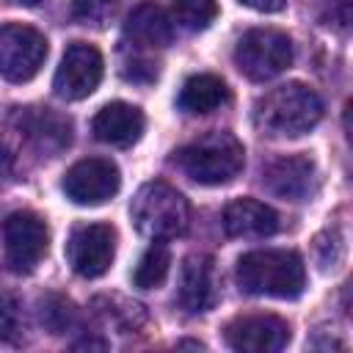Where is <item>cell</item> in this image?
Wrapping results in <instances>:
<instances>
[{
  "label": "cell",
  "mask_w": 353,
  "mask_h": 353,
  "mask_svg": "<svg viewBox=\"0 0 353 353\" xmlns=\"http://www.w3.org/2000/svg\"><path fill=\"white\" fill-rule=\"evenodd\" d=\"M323 119V99L303 83H284L254 105V127L268 138H301Z\"/></svg>",
  "instance_id": "obj_1"
},
{
  "label": "cell",
  "mask_w": 353,
  "mask_h": 353,
  "mask_svg": "<svg viewBox=\"0 0 353 353\" xmlns=\"http://www.w3.org/2000/svg\"><path fill=\"white\" fill-rule=\"evenodd\" d=\"M234 279L248 295H268L292 301L306 287V265L301 254L287 248L248 251L237 259Z\"/></svg>",
  "instance_id": "obj_2"
},
{
  "label": "cell",
  "mask_w": 353,
  "mask_h": 353,
  "mask_svg": "<svg viewBox=\"0 0 353 353\" xmlns=\"http://www.w3.org/2000/svg\"><path fill=\"white\" fill-rule=\"evenodd\" d=\"M182 174L199 185H226L245 165V149L232 132H207L174 152Z\"/></svg>",
  "instance_id": "obj_3"
},
{
  "label": "cell",
  "mask_w": 353,
  "mask_h": 353,
  "mask_svg": "<svg viewBox=\"0 0 353 353\" xmlns=\"http://www.w3.org/2000/svg\"><path fill=\"white\" fill-rule=\"evenodd\" d=\"M130 218L143 237L160 243V240H174L188 232L190 207H188V199L176 188L154 179L138 188L130 204Z\"/></svg>",
  "instance_id": "obj_4"
},
{
  "label": "cell",
  "mask_w": 353,
  "mask_h": 353,
  "mask_svg": "<svg viewBox=\"0 0 353 353\" xmlns=\"http://www.w3.org/2000/svg\"><path fill=\"white\" fill-rule=\"evenodd\" d=\"M292 63V41L276 28H251L234 47V66L254 83H265L287 72Z\"/></svg>",
  "instance_id": "obj_5"
},
{
  "label": "cell",
  "mask_w": 353,
  "mask_h": 353,
  "mask_svg": "<svg viewBox=\"0 0 353 353\" xmlns=\"http://www.w3.org/2000/svg\"><path fill=\"white\" fill-rule=\"evenodd\" d=\"M6 265L11 273H33L50 248V229L44 218L30 210H17L3 221Z\"/></svg>",
  "instance_id": "obj_6"
},
{
  "label": "cell",
  "mask_w": 353,
  "mask_h": 353,
  "mask_svg": "<svg viewBox=\"0 0 353 353\" xmlns=\"http://www.w3.org/2000/svg\"><path fill=\"white\" fill-rule=\"evenodd\" d=\"M47 61V39L41 30L8 22L0 25V77L8 83H28Z\"/></svg>",
  "instance_id": "obj_7"
},
{
  "label": "cell",
  "mask_w": 353,
  "mask_h": 353,
  "mask_svg": "<svg viewBox=\"0 0 353 353\" xmlns=\"http://www.w3.org/2000/svg\"><path fill=\"white\" fill-rule=\"evenodd\" d=\"M116 256V229L110 223H80L66 240V262L83 279L108 273Z\"/></svg>",
  "instance_id": "obj_8"
},
{
  "label": "cell",
  "mask_w": 353,
  "mask_h": 353,
  "mask_svg": "<svg viewBox=\"0 0 353 353\" xmlns=\"http://www.w3.org/2000/svg\"><path fill=\"white\" fill-rule=\"evenodd\" d=\"M105 72V61L102 52L94 44L85 41H72L61 58V66L52 77V91L66 99V102H77L85 99L88 94L97 91L99 80Z\"/></svg>",
  "instance_id": "obj_9"
},
{
  "label": "cell",
  "mask_w": 353,
  "mask_h": 353,
  "mask_svg": "<svg viewBox=\"0 0 353 353\" xmlns=\"http://www.w3.org/2000/svg\"><path fill=\"white\" fill-rule=\"evenodd\" d=\"M61 188L69 201L94 207V204H105L108 199L119 193L121 174L110 157H85V160H77L63 174Z\"/></svg>",
  "instance_id": "obj_10"
},
{
  "label": "cell",
  "mask_w": 353,
  "mask_h": 353,
  "mask_svg": "<svg viewBox=\"0 0 353 353\" xmlns=\"http://www.w3.org/2000/svg\"><path fill=\"white\" fill-rule=\"evenodd\" d=\"M317 165L306 154H287L265 165L262 188L284 201H309L317 193Z\"/></svg>",
  "instance_id": "obj_11"
},
{
  "label": "cell",
  "mask_w": 353,
  "mask_h": 353,
  "mask_svg": "<svg viewBox=\"0 0 353 353\" xmlns=\"http://www.w3.org/2000/svg\"><path fill=\"white\" fill-rule=\"evenodd\" d=\"M226 345L240 353H276L290 342L287 320L276 314H245L226 325Z\"/></svg>",
  "instance_id": "obj_12"
},
{
  "label": "cell",
  "mask_w": 353,
  "mask_h": 353,
  "mask_svg": "<svg viewBox=\"0 0 353 353\" xmlns=\"http://www.w3.org/2000/svg\"><path fill=\"white\" fill-rule=\"evenodd\" d=\"M218 270L212 256L190 254L179 273V303L190 314H204L218 303Z\"/></svg>",
  "instance_id": "obj_13"
},
{
  "label": "cell",
  "mask_w": 353,
  "mask_h": 353,
  "mask_svg": "<svg viewBox=\"0 0 353 353\" xmlns=\"http://www.w3.org/2000/svg\"><path fill=\"white\" fill-rule=\"evenodd\" d=\"M171 39H174V22L165 14V8L157 6L154 0H143L127 14V22H124L127 47L160 50V47L171 44Z\"/></svg>",
  "instance_id": "obj_14"
},
{
  "label": "cell",
  "mask_w": 353,
  "mask_h": 353,
  "mask_svg": "<svg viewBox=\"0 0 353 353\" xmlns=\"http://www.w3.org/2000/svg\"><path fill=\"white\" fill-rule=\"evenodd\" d=\"M143 124H146V119H143L141 108H135L130 102H108L91 119V132L102 143L132 146L141 138Z\"/></svg>",
  "instance_id": "obj_15"
},
{
  "label": "cell",
  "mask_w": 353,
  "mask_h": 353,
  "mask_svg": "<svg viewBox=\"0 0 353 353\" xmlns=\"http://www.w3.org/2000/svg\"><path fill=\"white\" fill-rule=\"evenodd\" d=\"M221 226L229 237H270L279 232V212L256 199H234L223 207Z\"/></svg>",
  "instance_id": "obj_16"
},
{
  "label": "cell",
  "mask_w": 353,
  "mask_h": 353,
  "mask_svg": "<svg viewBox=\"0 0 353 353\" xmlns=\"http://www.w3.org/2000/svg\"><path fill=\"white\" fill-rule=\"evenodd\" d=\"M19 130L47 154H58L72 141V121L50 108L19 110Z\"/></svg>",
  "instance_id": "obj_17"
},
{
  "label": "cell",
  "mask_w": 353,
  "mask_h": 353,
  "mask_svg": "<svg viewBox=\"0 0 353 353\" xmlns=\"http://www.w3.org/2000/svg\"><path fill=\"white\" fill-rule=\"evenodd\" d=\"M226 102H229V88H226L223 77H218V74H193V77H188L179 97H176L179 110L196 113V116L212 113Z\"/></svg>",
  "instance_id": "obj_18"
},
{
  "label": "cell",
  "mask_w": 353,
  "mask_h": 353,
  "mask_svg": "<svg viewBox=\"0 0 353 353\" xmlns=\"http://www.w3.org/2000/svg\"><path fill=\"white\" fill-rule=\"evenodd\" d=\"M94 309L110 323V325H116L119 331H135L138 325H143V320H146V312H143V306L141 303H135V301H127V298H121V295H102V298H97L94 301Z\"/></svg>",
  "instance_id": "obj_19"
},
{
  "label": "cell",
  "mask_w": 353,
  "mask_h": 353,
  "mask_svg": "<svg viewBox=\"0 0 353 353\" xmlns=\"http://www.w3.org/2000/svg\"><path fill=\"white\" fill-rule=\"evenodd\" d=\"M168 268H171V254L165 245H149L143 251V256L135 265L132 273V284L141 290H154L168 279Z\"/></svg>",
  "instance_id": "obj_20"
},
{
  "label": "cell",
  "mask_w": 353,
  "mask_h": 353,
  "mask_svg": "<svg viewBox=\"0 0 353 353\" xmlns=\"http://www.w3.org/2000/svg\"><path fill=\"white\" fill-rule=\"evenodd\" d=\"M39 320H41V325L50 334H63V331H69L74 325L77 312H74V306H72L69 298L50 292V295H44L39 301Z\"/></svg>",
  "instance_id": "obj_21"
},
{
  "label": "cell",
  "mask_w": 353,
  "mask_h": 353,
  "mask_svg": "<svg viewBox=\"0 0 353 353\" xmlns=\"http://www.w3.org/2000/svg\"><path fill=\"white\" fill-rule=\"evenodd\" d=\"M174 6V19L185 30H207L215 17H218V3L215 0H171Z\"/></svg>",
  "instance_id": "obj_22"
},
{
  "label": "cell",
  "mask_w": 353,
  "mask_h": 353,
  "mask_svg": "<svg viewBox=\"0 0 353 353\" xmlns=\"http://www.w3.org/2000/svg\"><path fill=\"white\" fill-rule=\"evenodd\" d=\"M25 331L22 306L11 292H0V342H19Z\"/></svg>",
  "instance_id": "obj_23"
},
{
  "label": "cell",
  "mask_w": 353,
  "mask_h": 353,
  "mask_svg": "<svg viewBox=\"0 0 353 353\" xmlns=\"http://www.w3.org/2000/svg\"><path fill=\"white\" fill-rule=\"evenodd\" d=\"M113 0H72V19L91 28H105L113 17Z\"/></svg>",
  "instance_id": "obj_24"
},
{
  "label": "cell",
  "mask_w": 353,
  "mask_h": 353,
  "mask_svg": "<svg viewBox=\"0 0 353 353\" xmlns=\"http://www.w3.org/2000/svg\"><path fill=\"white\" fill-rule=\"evenodd\" d=\"M314 248H317V259H320V268L328 270V268H336L342 254H345V243H342V234L339 229H325L317 240H314Z\"/></svg>",
  "instance_id": "obj_25"
},
{
  "label": "cell",
  "mask_w": 353,
  "mask_h": 353,
  "mask_svg": "<svg viewBox=\"0 0 353 353\" xmlns=\"http://www.w3.org/2000/svg\"><path fill=\"white\" fill-rule=\"evenodd\" d=\"M121 74L132 83H154L157 80V63L143 55H130L121 61Z\"/></svg>",
  "instance_id": "obj_26"
},
{
  "label": "cell",
  "mask_w": 353,
  "mask_h": 353,
  "mask_svg": "<svg viewBox=\"0 0 353 353\" xmlns=\"http://www.w3.org/2000/svg\"><path fill=\"white\" fill-rule=\"evenodd\" d=\"M240 3H245V6H251V8H256V11H265V14L281 11V8L287 6V0H240Z\"/></svg>",
  "instance_id": "obj_27"
},
{
  "label": "cell",
  "mask_w": 353,
  "mask_h": 353,
  "mask_svg": "<svg viewBox=\"0 0 353 353\" xmlns=\"http://www.w3.org/2000/svg\"><path fill=\"white\" fill-rule=\"evenodd\" d=\"M8 171H11V154H8V149L0 143V179L8 176Z\"/></svg>",
  "instance_id": "obj_28"
},
{
  "label": "cell",
  "mask_w": 353,
  "mask_h": 353,
  "mask_svg": "<svg viewBox=\"0 0 353 353\" xmlns=\"http://www.w3.org/2000/svg\"><path fill=\"white\" fill-rule=\"evenodd\" d=\"M11 3H17V6H39L41 0H11Z\"/></svg>",
  "instance_id": "obj_29"
}]
</instances>
